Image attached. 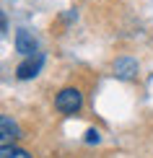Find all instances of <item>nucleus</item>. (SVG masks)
I'll use <instances>...</instances> for the list:
<instances>
[{
  "label": "nucleus",
  "instance_id": "f03ea898",
  "mask_svg": "<svg viewBox=\"0 0 153 158\" xmlns=\"http://www.w3.org/2000/svg\"><path fill=\"white\" fill-rule=\"evenodd\" d=\"M39 68H42V57H39V55H31V57H26V60L16 68V75L21 78V81H26V78L36 75Z\"/></svg>",
  "mask_w": 153,
  "mask_h": 158
},
{
  "label": "nucleus",
  "instance_id": "0eeeda50",
  "mask_svg": "<svg viewBox=\"0 0 153 158\" xmlns=\"http://www.w3.org/2000/svg\"><path fill=\"white\" fill-rule=\"evenodd\" d=\"M86 140H88V143H96V140H99V132H96V130H88V132H86Z\"/></svg>",
  "mask_w": 153,
  "mask_h": 158
},
{
  "label": "nucleus",
  "instance_id": "7ed1b4c3",
  "mask_svg": "<svg viewBox=\"0 0 153 158\" xmlns=\"http://www.w3.org/2000/svg\"><path fill=\"white\" fill-rule=\"evenodd\" d=\"M114 75L117 78H135L138 75V62L132 57H117L114 60Z\"/></svg>",
  "mask_w": 153,
  "mask_h": 158
},
{
  "label": "nucleus",
  "instance_id": "f257e3e1",
  "mask_svg": "<svg viewBox=\"0 0 153 158\" xmlns=\"http://www.w3.org/2000/svg\"><path fill=\"white\" fill-rule=\"evenodd\" d=\"M83 104V94L78 88H62L55 98V109L62 111V114H75Z\"/></svg>",
  "mask_w": 153,
  "mask_h": 158
},
{
  "label": "nucleus",
  "instance_id": "39448f33",
  "mask_svg": "<svg viewBox=\"0 0 153 158\" xmlns=\"http://www.w3.org/2000/svg\"><path fill=\"white\" fill-rule=\"evenodd\" d=\"M0 127H3V145H11V140L18 135V127L11 122V117H3L0 119Z\"/></svg>",
  "mask_w": 153,
  "mask_h": 158
},
{
  "label": "nucleus",
  "instance_id": "20e7f679",
  "mask_svg": "<svg viewBox=\"0 0 153 158\" xmlns=\"http://www.w3.org/2000/svg\"><path fill=\"white\" fill-rule=\"evenodd\" d=\"M16 49L21 52V55L31 57V55L36 52V42H34V36H31L29 31H23V29H21V31L16 34Z\"/></svg>",
  "mask_w": 153,
  "mask_h": 158
},
{
  "label": "nucleus",
  "instance_id": "423d86ee",
  "mask_svg": "<svg viewBox=\"0 0 153 158\" xmlns=\"http://www.w3.org/2000/svg\"><path fill=\"white\" fill-rule=\"evenodd\" d=\"M0 158H31L26 150L21 148H13V145H3V150H0Z\"/></svg>",
  "mask_w": 153,
  "mask_h": 158
}]
</instances>
